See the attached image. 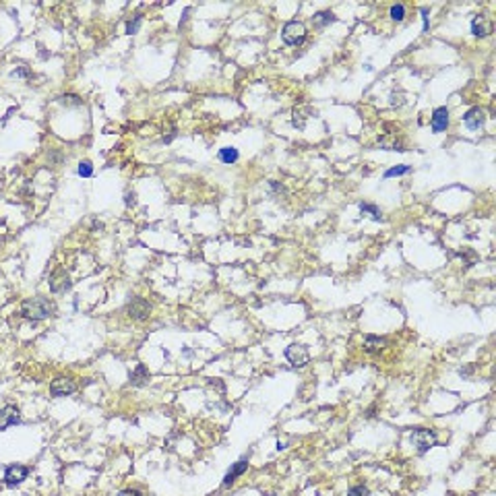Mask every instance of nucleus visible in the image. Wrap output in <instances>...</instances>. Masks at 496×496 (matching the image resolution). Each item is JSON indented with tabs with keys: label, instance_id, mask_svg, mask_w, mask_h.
Masks as SVG:
<instances>
[{
	"label": "nucleus",
	"instance_id": "6ab92c4d",
	"mask_svg": "<svg viewBox=\"0 0 496 496\" xmlns=\"http://www.w3.org/2000/svg\"><path fill=\"white\" fill-rule=\"evenodd\" d=\"M412 168L410 165H395V168H391L385 172V178H395V176H405V174H410Z\"/></svg>",
	"mask_w": 496,
	"mask_h": 496
},
{
	"label": "nucleus",
	"instance_id": "ddd939ff",
	"mask_svg": "<svg viewBox=\"0 0 496 496\" xmlns=\"http://www.w3.org/2000/svg\"><path fill=\"white\" fill-rule=\"evenodd\" d=\"M246 469H248V461H246V459H240L238 463H234V467H232L230 472L225 474V477H223V486H230V484H234V482H236V480H238V477H240L242 474L246 472Z\"/></svg>",
	"mask_w": 496,
	"mask_h": 496
},
{
	"label": "nucleus",
	"instance_id": "9d476101",
	"mask_svg": "<svg viewBox=\"0 0 496 496\" xmlns=\"http://www.w3.org/2000/svg\"><path fill=\"white\" fill-rule=\"evenodd\" d=\"M19 420H21V414L15 405H6L4 410H0V430H6L8 426L19 424Z\"/></svg>",
	"mask_w": 496,
	"mask_h": 496
},
{
	"label": "nucleus",
	"instance_id": "393cba45",
	"mask_svg": "<svg viewBox=\"0 0 496 496\" xmlns=\"http://www.w3.org/2000/svg\"><path fill=\"white\" fill-rule=\"evenodd\" d=\"M120 496H143V494L139 492V490H122V492H120Z\"/></svg>",
	"mask_w": 496,
	"mask_h": 496
},
{
	"label": "nucleus",
	"instance_id": "7ed1b4c3",
	"mask_svg": "<svg viewBox=\"0 0 496 496\" xmlns=\"http://www.w3.org/2000/svg\"><path fill=\"white\" fill-rule=\"evenodd\" d=\"M410 440H412V445H414L417 451H420V453H426L428 449H432L434 445H436V434H434L432 430L420 428V430H414V432H412Z\"/></svg>",
	"mask_w": 496,
	"mask_h": 496
},
{
	"label": "nucleus",
	"instance_id": "cd10ccee",
	"mask_svg": "<svg viewBox=\"0 0 496 496\" xmlns=\"http://www.w3.org/2000/svg\"><path fill=\"white\" fill-rule=\"evenodd\" d=\"M133 203H135V195L128 193V195H126V205H133Z\"/></svg>",
	"mask_w": 496,
	"mask_h": 496
},
{
	"label": "nucleus",
	"instance_id": "f03ea898",
	"mask_svg": "<svg viewBox=\"0 0 496 496\" xmlns=\"http://www.w3.org/2000/svg\"><path fill=\"white\" fill-rule=\"evenodd\" d=\"M281 40L283 43H288V46H300L306 40V27H304V23L300 21H290L283 25V31H281Z\"/></svg>",
	"mask_w": 496,
	"mask_h": 496
},
{
	"label": "nucleus",
	"instance_id": "bb28decb",
	"mask_svg": "<svg viewBox=\"0 0 496 496\" xmlns=\"http://www.w3.org/2000/svg\"><path fill=\"white\" fill-rule=\"evenodd\" d=\"M422 21H424V31L428 29V17H426V8H422Z\"/></svg>",
	"mask_w": 496,
	"mask_h": 496
},
{
	"label": "nucleus",
	"instance_id": "dca6fc26",
	"mask_svg": "<svg viewBox=\"0 0 496 496\" xmlns=\"http://www.w3.org/2000/svg\"><path fill=\"white\" fill-rule=\"evenodd\" d=\"M312 23H315L317 29H323V27H327V25L335 23V15L331 11H320V13H317L315 17H312Z\"/></svg>",
	"mask_w": 496,
	"mask_h": 496
},
{
	"label": "nucleus",
	"instance_id": "b1692460",
	"mask_svg": "<svg viewBox=\"0 0 496 496\" xmlns=\"http://www.w3.org/2000/svg\"><path fill=\"white\" fill-rule=\"evenodd\" d=\"M62 101H64V103H66V101H68V103H75V106H79V103H81V99L77 98V95H64Z\"/></svg>",
	"mask_w": 496,
	"mask_h": 496
},
{
	"label": "nucleus",
	"instance_id": "1a4fd4ad",
	"mask_svg": "<svg viewBox=\"0 0 496 496\" xmlns=\"http://www.w3.org/2000/svg\"><path fill=\"white\" fill-rule=\"evenodd\" d=\"M149 312H151L149 302L143 300V298H135L133 302L128 304V315L133 317V318H137V320L147 318V317H149Z\"/></svg>",
	"mask_w": 496,
	"mask_h": 496
},
{
	"label": "nucleus",
	"instance_id": "9b49d317",
	"mask_svg": "<svg viewBox=\"0 0 496 496\" xmlns=\"http://www.w3.org/2000/svg\"><path fill=\"white\" fill-rule=\"evenodd\" d=\"M472 33L476 38H486L492 33V23L486 19L484 15H476L472 21Z\"/></svg>",
	"mask_w": 496,
	"mask_h": 496
},
{
	"label": "nucleus",
	"instance_id": "5701e85b",
	"mask_svg": "<svg viewBox=\"0 0 496 496\" xmlns=\"http://www.w3.org/2000/svg\"><path fill=\"white\" fill-rule=\"evenodd\" d=\"M368 488L366 486H354V488L347 490V496H368Z\"/></svg>",
	"mask_w": 496,
	"mask_h": 496
},
{
	"label": "nucleus",
	"instance_id": "a878e982",
	"mask_svg": "<svg viewBox=\"0 0 496 496\" xmlns=\"http://www.w3.org/2000/svg\"><path fill=\"white\" fill-rule=\"evenodd\" d=\"M15 75H17V77H29V71L21 66V68H17V71H15Z\"/></svg>",
	"mask_w": 496,
	"mask_h": 496
},
{
	"label": "nucleus",
	"instance_id": "4468645a",
	"mask_svg": "<svg viewBox=\"0 0 496 496\" xmlns=\"http://www.w3.org/2000/svg\"><path fill=\"white\" fill-rule=\"evenodd\" d=\"M149 380V370H147L145 364H137V368L130 372V385L135 387H143Z\"/></svg>",
	"mask_w": 496,
	"mask_h": 496
},
{
	"label": "nucleus",
	"instance_id": "f257e3e1",
	"mask_svg": "<svg viewBox=\"0 0 496 496\" xmlns=\"http://www.w3.org/2000/svg\"><path fill=\"white\" fill-rule=\"evenodd\" d=\"M56 312L54 302L43 298V296H36V298H27L21 304V315L25 318H31V320H41V318H48Z\"/></svg>",
	"mask_w": 496,
	"mask_h": 496
},
{
	"label": "nucleus",
	"instance_id": "6e6552de",
	"mask_svg": "<svg viewBox=\"0 0 496 496\" xmlns=\"http://www.w3.org/2000/svg\"><path fill=\"white\" fill-rule=\"evenodd\" d=\"M463 122H465V126H467L469 130L482 128L484 122H486V112H484L482 108H472V110H467L465 116H463Z\"/></svg>",
	"mask_w": 496,
	"mask_h": 496
},
{
	"label": "nucleus",
	"instance_id": "a211bd4d",
	"mask_svg": "<svg viewBox=\"0 0 496 496\" xmlns=\"http://www.w3.org/2000/svg\"><path fill=\"white\" fill-rule=\"evenodd\" d=\"M360 211H362V213H366V215H370L372 219H377V221H380V219H382V213H380V209H378L377 205L362 203V205H360Z\"/></svg>",
	"mask_w": 496,
	"mask_h": 496
},
{
	"label": "nucleus",
	"instance_id": "423d86ee",
	"mask_svg": "<svg viewBox=\"0 0 496 496\" xmlns=\"http://www.w3.org/2000/svg\"><path fill=\"white\" fill-rule=\"evenodd\" d=\"M50 290L54 294H62L66 290H71V277H68L64 269H56V271L50 275Z\"/></svg>",
	"mask_w": 496,
	"mask_h": 496
},
{
	"label": "nucleus",
	"instance_id": "f3484780",
	"mask_svg": "<svg viewBox=\"0 0 496 496\" xmlns=\"http://www.w3.org/2000/svg\"><path fill=\"white\" fill-rule=\"evenodd\" d=\"M217 158H219L223 163H236L240 153H238L236 147H223V149H219V153H217Z\"/></svg>",
	"mask_w": 496,
	"mask_h": 496
},
{
	"label": "nucleus",
	"instance_id": "4be33fe9",
	"mask_svg": "<svg viewBox=\"0 0 496 496\" xmlns=\"http://www.w3.org/2000/svg\"><path fill=\"white\" fill-rule=\"evenodd\" d=\"M79 176H83V178H89V176H93V165H91V161H81L79 163Z\"/></svg>",
	"mask_w": 496,
	"mask_h": 496
},
{
	"label": "nucleus",
	"instance_id": "aec40b11",
	"mask_svg": "<svg viewBox=\"0 0 496 496\" xmlns=\"http://www.w3.org/2000/svg\"><path fill=\"white\" fill-rule=\"evenodd\" d=\"M391 19L397 21V23H401L405 19V6L403 4H393V6H391Z\"/></svg>",
	"mask_w": 496,
	"mask_h": 496
},
{
	"label": "nucleus",
	"instance_id": "f8f14e48",
	"mask_svg": "<svg viewBox=\"0 0 496 496\" xmlns=\"http://www.w3.org/2000/svg\"><path fill=\"white\" fill-rule=\"evenodd\" d=\"M447 128H449V110L436 108L432 114V130L434 133H445Z\"/></svg>",
	"mask_w": 496,
	"mask_h": 496
},
{
	"label": "nucleus",
	"instance_id": "412c9836",
	"mask_svg": "<svg viewBox=\"0 0 496 496\" xmlns=\"http://www.w3.org/2000/svg\"><path fill=\"white\" fill-rule=\"evenodd\" d=\"M141 21H143V17H141V15H137L133 21H128V23H126V33H128V36H135V33L139 31V27H141Z\"/></svg>",
	"mask_w": 496,
	"mask_h": 496
},
{
	"label": "nucleus",
	"instance_id": "20e7f679",
	"mask_svg": "<svg viewBox=\"0 0 496 496\" xmlns=\"http://www.w3.org/2000/svg\"><path fill=\"white\" fill-rule=\"evenodd\" d=\"M29 476V467L25 465H8L6 472H4V484L8 488H15V486H19L23 480H27Z\"/></svg>",
	"mask_w": 496,
	"mask_h": 496
},
{
	"label": "nucleus",
	"instance_id": "39448f33",
	"mask_svg": "<svg viewBox=\"0 0 496 496\" xmlns=\"http://www.w3.org/2000/svg\"><path fill=\"white\" fill-rule=\"evenodd\" d=\"M285 358H288L294 366H304V364H308V360H310L308 347L300 345V343H292L288 350H285Z\"/></svg>",
	"mask_w": 496,
	"mask_h": 496
},
{
	"label": "nucleus",
	"instance_id": "0eeeda50",
	"mask_svg": "<svg viewBox=\"0 0 496 496\" xmlns=\"http://www.w3.org/2000/svg\"><path fill=\"white\" fill-rule=\"evenodd\" d=\"M75 391H77L75 380L64 378V377H60V378H56V380H52V385H50V393L54 395V397H66V395H73Z\"/></svg>",
	"mask_w": 496,
	"mask_h": 496
},
{
	"label": "nucleus",
	"instance_id": "2eb2a0df",
	"mask_svg": "<svg viewBox=\"0 0 496 496\" xmlns=\"http://www.w3.org/2000/svg\"><path fill=\"white\" fill-rule=\"evenodd\" d=\"M385 345H387V339L377 337V335H368L366 339H364V347H366V352H370V354L382 352L385 350Z\"/></svg>",
	"mask_w": 496,
	"mask_h": 496
}]
</instances>
